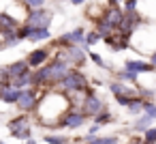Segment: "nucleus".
Instances as JSON below:
<instances>
[{
  "label": "nucleus",
  "mask_w": 156,
  "mask_h": 144,
  "mask_svg": "<svg viewBox=\"0 0 156 144\" xmlns=\"http://www.w3.org/2000/svg\"><path fill=\"white\" fill-rule=\"evenodd\" d=\"M94 123H96V125H101V127L109 125V123H111V112H109V110H103L98 116H94Z\"/></svg>",
  "instance_id": "nucleus-25"
},
{
  "label": "nucleus",
  "mask_w": 156,
  "mask_h": 144,
  "mask_svg": "<svg viewBox=\"0 0 156 144\" xmlns=\"http://www.w3.org/2000/svg\"><path fill=\"white\" fill-rule=\"evenodd\" d=\"M51 58H54V52H51L49 47H37V50H32V52L26 56V60L30 63L32 69H39V67L47 65Z\"/></svg>",
  "instance_id": "nucleus-11"
},
{
  "label": "nucleus",
  "mask_w": 156,
  "mask_h": 144,
  "mask_svg": "<svg viewBox=\"0 0 156 144\" xmlns=\"http://www.w3.org/2000/svg\"><path fill=\"white\" fill-rule=\"evenodd\" d=\"M86 35H88L86 28H83V26H77L75 30L64 32V35L56 41V45H62V47H64V45H75V43H77V45H86ZM86 47H88V45H86Z\"/></svg>",
  "instance_id": "nucleus-9"
},
{
  "label": "nucleus",
  "mask_w": 156,
  "mask_h": 144,
  "mask_svg": "<svg viewBox=\"0 0 156 144\" xmlns=\"http://www.w3.org/2000/svg\"><path fill=\"white\" fill-rule=\"evenodd\" d=\"M9 131L17 138V140H30L32 138V118L28 116V112H22L20 116L9 120Z\"/></svg>",
  "instance_id": "nucleus-4"
},
{
  "label": "nucleus",
  "mask_w": 156,
  "mask_h": 144,
  "mask_svg": "<svg viewBox=\"0 0 156 144\" xmlns=\"http://www.w3.org/2000/svg\"><path fill=\"white\" fill-rule=\"evenodd\" d=\"M71 108H73V101H71L69 93L54 86V88H47L43 93L37 110L32 112V116L37 118V123L41 127H47L49 131H56V129H62L60 120L64 118V114Z\"/></svg>",
  "instance_id": "nucleus-1"
},
{
  "label": "nucleus",
  "mask_w": 156,
  "mask_h": 144,
  "mask_svg": "<svg viewBox=\"0 0 156 144\" xmlns=\"http://www.w3.org/2000/svg\"><path fill=\"white\" fill-rule=\"evenodd\" d=\"M0 144H7V142H0Z\"/></svg>",
  "instance_id": "nucleus-42"
},
{
  "label": "nucleus",
  "mask_w": 156,
  "mask_h": 144,
  "mask_svg": "<svg viewBox=\"0 0 156 144\" xmlns=\"http://www.w3.org/2000/svg\"><path fill=\"white\" fill-rule=\"evenodd\" d=\"M43 93H45V88H37V86L22 88V95H20V99H17L15 108H17L20 112L32 114V112L37 110V105H39V101H41V97H43Z\"/></svg>",
  "instance_id": "nucleus-3"
},
{
  "label": "nucleus",
  "mask_w": 156,
  "mask_h": 144,
  "mask_svg": "<svg viewBox=\"0 0 156 144\" xmlns=\"http://www.w3.org/2000/svg\"><path fill=\"white\" fill-rule=\"evenodd\" d=\"M49 37H51L49 28H30L28 41H45V39H49Z\"/></svg>",
  "instance_id": "nucleus-22"
},
{
  "label": "nucleus",
  "mask_w": 156,
  "mask_h": 144,
  "mask_svg": "<svg viewBox=\"0 0 156 144\" xmlns=\"http://www.w3.org/2000/svg\"><path fill=\"white\" fill-rule=\"evenodd\" d=\"M24 2L28 5V9H41V7H45L47 0H24Z\"/></svg>",
  "instance_id": "nucleus-31"
},
{
  "label": "nucleus",
  "mask_w": 156,
  "mask_h": 144,
  "mask_svg": "<svg viewBox=\"0 0 156 144\" xmlns=\"http://www.w3.org/2000/svg\"><path fill=\"white\" fill-rule=\"evenodd\" d=\"M88 0H71V5H75V7H79V5H86Z\"/></svg>",
  "instance_id": "nucleus-38"
},
{
  "label": "nucleus",
  "mask_w": 156,
  "mask_h": 144,
  "mask_svg": "<svg viewBox=\"0 0 156 144\" xmlns=\"http://www.w3.org/2000/svg\"><path fill=\"white\" fill-rule=\"evenodd\" d=\"M22 26V22L20 20H15L11 13H7V11H0V35H7V32H13V30H17Z\"/></svg>",
  "instance_id": "nucleus-14"
},
{
  "label": "nucleus",
  "mask_w": 156,
  "mask_h": 144,
  "mask_svg": "<svg viewBox=\"0 0 156 144\" xmlns=\"http://www.w3.org/2000/svg\"><path fill=\"white\" fill-rule=\"evenodd\" d=\"M143 112H145V114H150L152 118H156V103H154V101H145Z\"/></svg>",
  "instance_id": "nucleus-30"
},
{
  "label": "nucleus",
  "mask_w": 156,
  "mask_h": 144,
  "mask_svg": "<svg viewBox=\"0 0 156 144\" xmlns=\"http://www.w3.org/2000/svg\"><path fill=\"white\" fill-rule=\"evenodd\" d=\"M115 101H118L120 105H126V108H128V105H130V101H133V97H126V95H118V97H115Z\"/></svg>",
  "instance_id": "nucleus-34"
},
{
  "label": "nucleus",
  "mask_w": 156,
  "mask_h": 144,
  "mask_svg": "<svg viewBox=\"0 0 156 144\" xmlns=\"http://www.w3.org/2000/svg\"><path fill=\"white\" fill-rule=\"evenodd\" d=\"M88 54H90V60H92L96 67H101V69H109V67H107V63L101 58V54H96V52H88Z\"/></svg>",
  "instance_id": "nucleus-27"
},
{
  "label": "nucleus",
  "mask_w": 156,
  "mask_h": 144,
  "mask_svg": "<svg viewBox=\"0 0 156 144\" xmlns=\"http://www.w3.org/2000/svg\"><path fill=\"white\" fill-rule=\"evenodd\" d=\"M86 114L79 110V108H71L66 114H64V118L60 120V125H62V129H79L81 125H86Z\"/></svg>",
  "instance_id": "nucleus-10"
},
{
  "label": "nucleus",
  "mask_w": 156,
  "mask_h": 144,
  "mask_svg": "<svg viewBox=\"0 0 156 144\" xmlns=\"http://www.w3.org/2000/svg\"><path fill=\"white\" fill-rule=\"evenodd\" d=\"M152 120H154V118H152L150 114L143 112V116H139V118L133 123V131H135V133H139V131H147V129L152 127Z\"/></svg>",
  "instance_id": "nucleus-19"
},
{
  "label": "nucleus",
  "mask_w": 156,
  "mask_h": 144,
  "mask_svg": "<svg viewBox=\"0 0 156 144\" xmlns=\"http://www.w3.org/2000/svg\"><path fill=\"white\" fill-rule=\"evenodd\" d=\"M147 56H150V63H152V65H154V67H156V50H154V52H152V54H147Z\"/></svg>",
  "instance_id": "nucleus-37"
},
{
  "label": "nucleus",
  "mask_w": 156,
  "mask_h": 144,
  "mask_svg": "<svg viewBox=\"0 0 156 144\" xmlns=\"http://www.w3.org/2000/svg\"><path fill=\"white\" fill-rule=\"evenodd\" d=\"M51 20H54V13L49 9L41 7V9H30V13L26 17V24L30 28H49Z\"/></svg>",
  "instance_id": "nucleus-8"
},
{
  "label": "nucleus",
  "mask_w": 156,
  "mask_h": 144,
  "mask_svg": "<svg viewBox=\"0 0 156 144\" xmlns=\"http://www.w3.org/2000/svg\"><path fill=\"white\" fill-rule=\"evenodd\" d=\"M105 43L111 47V50H115V52H122V50H128L130 45H133V37H128V35H122V32H113L111 37H107L105 39Z\"/></svg>",
  "instance_id": "nucleus-12"
},
{
  "label": "nucleus",
  "mask_w": 156,
  "mask_h": 144,
  "mask_svg": "<svg viewBox=\"0 0 156 144\" xmlns=\"http://www.w3.org/2000/svg\"><path fill=\"white\" fill-rule=\"evenodd\" d=\"M145 142H156V127H150L147 131H143Z\"/></svg>",
  "instance_id": "nucleus-32"
},
{
  "label": "nucleus",
  "mask_w": 156,
  "mask_h": 144,
  "mask_svg": "<svg viewBox=\"0 0 156 144\" xmlns=\"http://www.w3.org/2000/svg\"><path fill=\"white\" fill-rule=\"evenodd\" d=\"M7 86V84H5ZM5 86H0V99H2V90H5Z\"/></svg>",
  "instance_id": "nucleus-40"
},
{
  "label": "nucleus",
  "mask_w": 156,
  "mask_h": 144,
  "mask_svg": "<svg viewBox=\"0 0 156 144\" xmlns=\"http://www.w3.org/2000/svg\"><path fill=\"white\" fill-rule=\"evenodd\" d=\"M58 88H62L64 93H75V90H83V88H90L88 84V78L83 71H79L77 67H73V71L58 84Z\"/></svg>",
  "instance_id": "nucleus-6"
},
{
  "label": "nucleus",
  "mask_w": 156,
  "mask_h": 144,
  "mask_svg": "<svg viewBox=\"0 0 156 144\" xmlns=\"http://www.w3.org/2000/svg\"><path fill=\"white\" fill-rule=\"evenodd\" d=\"M71 71H73V67H71L66 60H62V58H51V60L47 63V73H49V86H47V88L58 86Z\"/></svg>",
  "instance_id": "nucleus-5"
},
{
  "label": "nucleus",
  "mask_w": 156,
  "mask_h": 144,
  "mask_svg": "<svg viewBox=\"0 0 156 144\" xmlns=\"http://www.w3.org/2000/svg\"><path fill=\"white\" fill-rule=\"evenodd\" d=\"M124 67L130 69V71H135V73H152L156 69L150 60H126Z\"/></svg>",
  "instance_id": "nucleus-16"
},
{
  "label": "nucleus",
  "mask_w": 156,
  "mask_h": 144,
  "mask_svg": "<svg viewBox=\"0 0 156 144\" xmlns=\"http://www.w3.org/2000/svg\"><path fill=\"white\" fill-rule=\"evenodd\" d=\"M103 20L109 22V24L118 30L120 22L124 20V9H122L120 5H107V7H105V13H103Z\"/></svg>",
  "instance_id": "nucleus-13"
},
{
  "label": "nucleus",
  "mask_w": 156,
  "mask_h": 144,
  "mask_svg": "<svg viewBox=\"0 0 156 144\" xmlns=\"http://www.w3.org/2000/svg\"><path fill=\"white\" fill-rule=\"evenodd\" d=\"M137 78H139V73H135V71H130V69H122V71H115V80H120V82H133V84H137Z\"/></svg>",
  "instance_id": "nucleus-23"
},
{
  "label": "nucleus",
  "mask_w": 156,
  "mask_h": 144,
  "mask_svg": "<svg viewBox=\"0 0 156 144\" xmlns=\"http://www.w3.org/2000/svg\"><path fill=\"white\" fill-rule=\"evenodd\" d=\"M128 144H147V142H145V138H133Z\"/></svg>",
  "instance_id": "nucleus-36"
},
{
  "label": "nucleus",
  "mask_w": 156,
  "mask_h": 144,
  "mask_svg": "<svg viewBox=\"0 0 156 144\" xmlns=\"http://www.w3.org/2000/svg\"><path fill=\"white\" fill-rule=\"evenodd\" d=\"M20 95H22V88H17L15 84H7L5 86V90H2V103H9V105H15L17 103V99H20Z\"/></svg>",
  "instance_id": "nucleus-17"
},
{
  "label": "nucleus",
  "mask_w": 156,
  "mask_h": 144,
  "mask_svg": "<svg viewBox=\"0 0 156 144\" xmlns=\"http://www.w3.org/2000/svg\"><path fill=\"white\" fill-rule=\"evenodd\" d=\"M2 47H5V41H2V39H0V50H2Z\"/></svg>",
  "instance_id": "nucleus-41"
},
{
  "label": "nucleus",
  "mask_w": 156,
  "mask_h": 144,
  "mask_svg": "<svg viewBox=\"0 0 156 144\" xmlns=\"http://www.w3.org/2000/svg\"><path fill=\"white\" fill-rule=\"evenodd\" d=\"M105 13V7H101V2H92L88 9H86V17L92 20V22H98Z\"/></svg>",
  "instance_id": "nucleus-20"
},
{
  "label": "nucleus",
  "mask_w": 156,
  "mask_h": 144,
  "mask_svg": "<svg viewBox=\"0 0 156 144\" xmlns=\"http://www.w3.org/2000/svg\"><path fill=\"white\" fill-rule=\"evenodd\" d=\"M101 39H103V37H101V32L94 28V30H90V32L86 35V45H88V47H90V45H96Z\"/></svg>",
  "instance_id": "nucleus-26"
},
{
  "label": "nucleus",
  "mask_w": 156,
  "mask_h": 144,
  "mask_svg": "<svg viewBox=\"0 0 156 144\" xmlns=\"http://www.w3.org/2000/svg\"><path fill=\"white\" fill-rule=\"evenodd\" d=\"M81 144H120V138L118 135H107V138H98V135H92L88 133L86 138H77Z\"/></svg>",
  "instance_id": "nucleus-18"
},
{
  "label": "nucleus",
  "mask_w": 156,
  "mask_h": 144,
  "mask_svg": "<svg viewBox=\"0 0 156 144\" xmlns=\"http://www.w3.org/2000/svg\"><path fill=\"white\" fill-rule=\"evenodd\" d=\"M83 47L86 45H56V52H54V58H62V60H66L71 67H83L86 65V58L90 56V54H86L83 52Z\"/></svg>",
  "instance_id": "nucleus-2"
},
{
  "label": "nucleus",
  "mask_w": 156,
  "mask_h": 144,
  "mask_svg": "<svg viewBox=\"0 0 156 144\" xmlns=\"http://www.w3.org/2000/svg\"><path fill=\"white\" fill-rule=\"evenodd\" d=\"M26 144H39V142H37V140H32V138H30V140H26Z\"/></svg>",
  "instance_id": "nucleus-39"
},
{
  "label": "nucleus",
  "mask_w": 156,
  "mask_h": 144,
  "mask_svg": "<svg viewBox=\"0 0 156 144\" xmlns=\"http://www.w3.org/2000/svg\"><path fill=\"white\" fill-rule=\"evenodd\" d=\"M154 95H156V90L152 88V90H147V88H143V86H139V97H143L145 101H150V99H154Z\"/></svg>",
  "instance_id": "nucleus-29"
},
{
  "label": "nucleus",
  "mask_w": 156,
  "mask_h": 144,
  "mask_svg": "<svg viewBox=\"0 0 156 144\" xmlns=\"http://www.w3.org/2000/svg\"><path fill=\"white\" fill-rule=\"evenodd\" d=\"M9 67V84L15 80V78H20V75H24V73H28V71H32V67H30V63L24 58V60H15V63H11V65H7Z\"/></svg>",
  "instance_id": "nucleus-15"
},
{
  "label": "nucleus",
  "mask_w": 156,
  "mask_h": 144,
  "mask_svg": "<svg viewBox=\"0 0 156 144\" xmlns=\"http://www.w3.org/2000/svg\"><path fill=\"white\" fill-rule=\"evenodd\" d=\"M139 0H124V11H137Z\"/></svg>",
  "instance_id": "nucleus-33"
},
{
  "label": "nucleus",
  "mask_w": 156,
  "mask_h": 144,
  "mask_svg": "<svg viewBox=\"0 0 156 144\" xmlns=\"http://www.w3.org/2000/svg\"><path fill=\"white\" fill-rule=\"evenodd\" d=\"M94 28H96V30L101 32V37H103V41H105L107 37H111V35L115 32V28H113V26H111L109 22H105L103 17H101L98 22H94Z\"/></svg>",
  "instance_id": "nucleus-21"
},
{
  "label": "nucleus",
  "mask_w": 156,
  "mask_h": 144,
  "mask_svg": "<svg viewBox=\"0 0 156 144\" xmlns=\"http://www.w3.org/2000/svg\"><path fill=\"white\" fill-rule=\"evenodd\" d=\"M88 118H94V116H98L103 110H107V105H105V101L94 93V88H90V93L86 95V99H83V103H81V108H79Z\"/></svg>",
  "instance_id": "nucleus-7"
},
{
  "label": "nucleus",
  "mask_w": 156,
  "mask_h": 144,
  "mask_svg": "<svg viewBox=\"0 0 156 144\" xmlns=\"http://www.w3.org/2000/svg\"><path fill=\"white\" fill-rule=\"evenodd\" d=\"M98 129H101V125H96V123H94V125H92V127L88 129V133H92V135H96V133H98Z\"/></svg>",
  "instance_id": "nucleus-35"
},
{
  "label": "nucleus",
  "mask_w": 156,
  "mask_h": 144,
  "mask_svg": "<svg viewBox=\"0 0 156 144\" xmlns=\"http://www.w3.org/2000/svg\"><path fill=\"white\" fill-rule=\"evenodd\" d=\"M45 144H71V138H66V135H58V133H47L45 138Z\"/></svg>",
  "instance_id": "nucleus-24"
},
{
  "label": "nucleus",
  "mask_w": 156,
  "mask_h": 144,
  "mask_svg": "<svg viewBox=\"0 0 156 144\" xmlns=\"http://www.w3.org/2000/svg\"><path fill=\"white\" fill-rule=\"evenodd\" d=\"M15 32H17V37L24 41V39H28V35H30V26H28V24H22V26H20Z\"/></svg>",
  "instance_id": "nucleus-28"
}]
</instances>
